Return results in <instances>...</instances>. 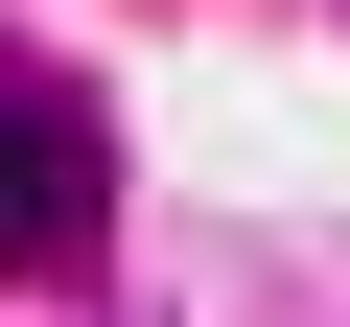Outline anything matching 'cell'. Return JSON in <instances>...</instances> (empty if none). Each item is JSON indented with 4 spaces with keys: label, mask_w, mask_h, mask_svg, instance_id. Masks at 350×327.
<instances>
[{
    "label": "cell",
    "mask_w": 350,
    "mask_h": 327,
    "mask_svg": "<svg viewBox=\"0 0 350 327\" xmlns=\"http://www.w3.org/2000/svg\"><path fill=\"white\" fill-rule=\"evenodd\" d=\"M0 187H24V280H94V94L70 70L0 94Z\"/></svg>",
    "instance_id": "cell-1"
}]
</instances>
